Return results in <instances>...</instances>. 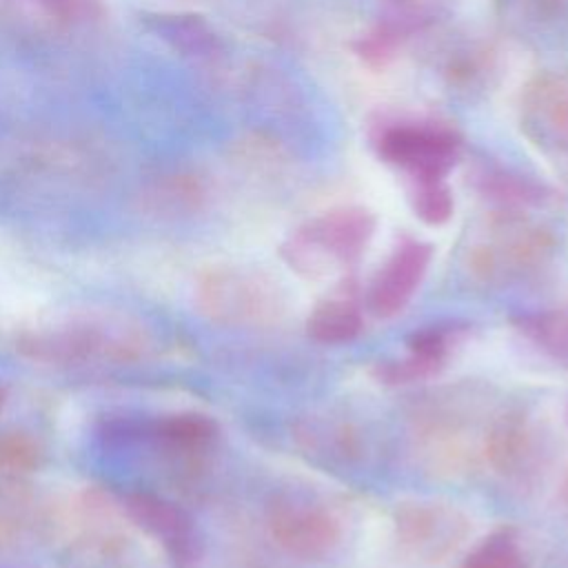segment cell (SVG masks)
<instances>
[{"label":"cell","instance_id":"1","mask_svg":"<svg viewBox=\"0 0 568 568\" xmlns=\"http://www.w3.org/2000/svg\"><path fill=\"white\" fill-rule=\"evenodd\" d=\"M555 251V233L528 211L495 206L466 231L462 264L481 284H510L544 271Z\"/></svg>","mask_w":568,"mask_h":568},{"label":"cell","instance_id":"2","mask_svg":"<svg viewBox=\"0 0 568 568\" xmlns=\"http://www.w3.org/2000/svg\"><path fill=\"white\" fill-rule=\"evenodd\" d=\"M16 348L27 359L42 364H124L144 357L149 335L124 317L75 315L22 331L16 337Z\"/></svg>","mask_w":568,"mask_h":568},{"label":"cell","instance_id":"3","mask_svg":"<svg viewBox=\"0 0 568 568\" xmlns=\"http://www.w3.org/2000/svg\"><path fill=\"white\" fill-rule=\"evenodd\" d=\"M375 155L408 178L410 186L444 182L464 153L462 133L430 115H379L368 129Z\"/></svg>","mask_w":568,"mask_h":568},{"label":"cell","instance_id":"4","mask_svg":"<svg viewBox=\"0 0 568 568\" xmlns=\"http://www.w3.org/2000/svg\"><path fill=\"white\" fill-rule=\"evenodd\" d=\"M377 220L359 204L322 211L302 222L282 244V260L304 277H326L353 268L368 248Z\"/></svg>","mask_w":568,"mask_h":568},{"label":"cell","instance_id":"5","mask_svg":"<svg viewBox=\"0 0 568 568\" xmlns=\"http://www.w3.org/2000/svg\"><path fill=\"white\" fill-rule=\"evenodd\" d=\"M195 304L213 322L224 326H271L286 311V297L266 273L237 266L213 264L195 280Z\"/></svg>","mask_w":568,"mask_h":568},{"label":"cell","instance_id":"6","mask_svg":"<svg viewBox=\"0 0 568 568\" xmlns=\"http://www.w3.org/2000/svg\"><path fill=\"white\" fill-rule=\"evenodd\" d=\"M517 124L532 149L568 158V64L539 69L521 87Z\"/></svg>","mask_w":568,"mask_h":568},{"label":"cell","instance_id":"7","mask_svg":"<svg viewBox=\"0 0 568 568\" xmlns=\"http://www.w3.org/2000/svg\"><path fill=\"white\" fill-rule=\"evenodd\" d=\"M266 528L284 552L300 559H322L342 539V524L335 513L297 493H282L271 501Z\"/></svg>","mask_w":568,"mask_h":568},{"label":"cell","instance_id":"8","mask_svg":"<svg viewBox=\"0 0 568 568\" xmlns=\"http://www.w3.org/2000/svg\"><path fill=\"white\" fill-rule=\"evenodd\" d=\"M122 510L129 521L162 544L173 568L200 566L204 552L202 537L180 504L149 490H135L122 499Z\"/></svg>","mask_w":568,"mask_h":568},{"label":"cell","instance_id":"9","mask_svg":"<svg viewBox=\"0 0 568 568\" xmlns=\"http://www.w3.org/2000/svg\"><path fill=\"white\" fill-rule=\"evenodd\" d=\"M450 0H379L382 13L355 42L353 51L371 67H384L417 33L435 27Z\"/></svg>","mask_w":568,"mask_h":568},{"label":"cell","instance_id":"10","mask_svg":"<svg viewBox=\"0 0 568 568\" xmlns=\"http://www.w3.org/2000/svg\"><path fill=\"white\" fill-rule=\"evenodd\" d=\"M393 521L399 544L424 561H442L468 535L466 515L439 501H404Z\"/></svg>","mask_w":568,"mask_h":568},{"label":"cell","instance_id":"11","mask_svg":"<svg viewBox=\"0 0 568 568\" xmlns=\"http://www.w3.org/2000/svg\"><path fill=\"white\" fill-rule=\"evenodd\" d=\"M430 257V244L404 237L375 273L368 286V308L377 317H393L404 311V306L419 288Z\"/></svg>","mask_w":568,"mask_h":568},{"label":"cell","instance_id":"12","mask_svg":"<svg viewBox=\"0 0 568 568\" xmlns=\"http://www.w3.org/2000/svg\"><path fill=\"white\" fill-rule=\"evenodd\" d=\"M486 462L508 479H526L535 473L539 450L530 419L521 410L497 415L484 430Z\"/></svg>","mask_w":568,"mask_h":568},{"label":"cell","instance_id":"13","mask_svg":"<svg viewBox=\"0 0 568 568\" xmlns=\"http://www.w3.org/2000/svg\"><path fill=\"white\" fill-rule=\"evenodd\" d=\"M435 67L446 87L473 95L493 87L497 75V51L481 38H457L439 49Z\"/></svg>","mask_w":568,"mask_h":568},{"label":"cell","instance_id":"14","mask_svg":"<svg viewBox=\"0 0 568 568\" xmlns=\"http://www.w3.org/2000/svg\"><path fill=\"white\" fill-rule=\"evenodd\" d=\"M142 24L180 55L193 60H217L224 53L220 33L197 13H144Z\"/></svg>","mask_w":568,"mask_h":568},{"label":"cell","instance_id":"15","mask_svg":"<svg viewBox=\"0 0 568 568\" xmlns=\"http://www.w3.org/2000/svg\"><path fill=\"white\" fill-rule=\"evenodd\" d=\"M146 437L164 453L182 459L209 453L217 442L220 428L213 417L195 410L162 415L144 426Z\"/></svg>","mask_w":568,"mask_h":568},{"label":"cell","instance_id":"16","mask_svg":"<svg viewBox=\"0 0 568 568\" xmlns=\"http://www.w3.org/2000/svg\"><path fill=\"white\" fill-rule=\"evenodd\" d=\"M501 24L530 42H552L568 33V0H493Z\"/></svg>","mask_w":568,"mask_h":568},{"label":"cell","instance_id":"17","mask_svg":"<svg viewBox=\"0 0 568 568\" xmlns=\"http://www.w3.org/2000/svg\"><path fill=\"white\" fill-rule=\"evenodd\" d=\"M122 517H126L122 504H113L111 497L100 490H84L73 506L71 524L82 546L100 555H113L126 539L120 528Z\"/></svg>","mask_w":568,"mask_h":568},{"label":"cell","instance_id":"18","mask_svg":"<svg viewBox=\"0 0 568 568\" xmlns=\"http://www.w3.org/2000/svg\"><path fill=\"white\" fill-rule=\"evenodd\" d=\"M47 462L42 442L27 430H0V490L16 493Z\"/></svg>","mask_w":568,"mask_h":568},{"label":"cell","instance_id":"19","mask_svg":"<svg viewBox=\"0 0 568 568\" xmlns=\"http://www.w3.org/2000/svg\"><path fill=\"white\" fill-rule=\"evenodd\" d=\"M477 189L495 206L524 209V211H528L530 206H539L550 195L548 189L535 182L532 178L504 166H488V164L481 166L477 173Z\"/></svg>","mask_w":568,"mask_h":568},{"label":"cell","instance_id":"20","mask_svg":"<svg viewBox=\"0 0 568 568\" xmlns=\"http://www.w3.org/2000/svg\"><path fill=\"white\" fill-rule=\"evenodd\" d=\"M364 328L359 304L353 297H331L320 302L308 320L306 333L320 344H346L353 342Z\"/></svg>","mask_w":568,"mask_h":568},{"label":"cell","instance_id":"21","mask_svg":"<svg viewBox=\"0 0 568 568\" xmlns=\"http://www.w3.org/2000/svg\"><path fill=\"white\" fill-rule=\"evenodd\" d=\"M206 197L204 182L193 173H173L160 178L146 193V206L162 215L195 211Z\"/></svg>","mask_w":568,"mask_h":568},{"label":"cell","instance_id":"22","mask_svg":"<svg viewBox=\"0 0 568 568\" xmlns=\"http://www.w3.org/2000/svg\"><path fill=\"white\" fill-rule=\"evenodd\" d=\"M521 331L552 359L568 368V302L519 320Z\"/></svg>","mask_w":568,"mask_h":568},{"label":"cell","instance_id":"23","mask_svg":"<svg viewBox=\"0 0 568 568\" xmlns=\"http://www.w3.org/2000/svg\"><path fill=\"white\" fill-rule=\"evenodd\" d=\"M459 568H526V561L515 532L499 528L473 546Z\"/></svg>","mask_w":568,"mask_h":568},{"label":"cell","instance_id":"24","mask_svg":"<svg viewBox=\"0 0 568 568\" xmlns=\"http://www.w3.org/2000/svg\"><path fill=\"white\" fill-rule=\"evenodd\" d=\"M464 328L459 324H430L417 328L408 337V353L417 355L439 368L446 366V359L455 344L459 342Z\"/></svg>","mask_w":568,"mask_h":568},{"label":"cell","instance_id":"25","mask_svg":"<svg viewBox=\"0 0 568 568\" xmlns=\"http://www.w3.org/2000/svg\"><path fill=\"white\" fill-rule=\"evenodd\" d=\"M413 213L428 226H442L455 211V197L448 182H426L410 186Z\"/></svg>","mask_w":568,"mask_h":568},{"label":"cell","instance_id":"26","mask_svg":"<svg viewBox=\"0 0 568 568\" xmlns=\"http://www.w3.org/2000/svg\"><path fill=\"white\" fill-rule=\"evenodd\" d=\"M442 368L417 357V355H406L404 359H386L375 364L373 375L382 382V384H410L417 379H428L433 375H437Z\"/></svg>","mask_w":568,"mask_h":568},{"label":"cell","instance_id":"27","mask_svg":"<svg viewBox=\"0 0 568 568\" xmlns=\"http://www.w3.org/2000/svg\"><path fill=\"white\" fill-rule=\"evenodd\" d=\"M44 4L53 16L62 20H91L100 16V2L98 0H38Z\"/></svg>","mask_w":568,"mask_h":568},{"label":"cell","instance_id":"28","mask_svg":"<svg viewBox=\"0 0 568 568\" xmlns=\"http://www.w3.org/2000/svg\"><path fill=\"white\" fill-rule=\"evenodd\" d=\"M4 399H7V395H4V388L0 386V410H2V406H4Z\"/></svg>","mask_w":568,"mask_h":568},{"label":"cell","instance_id":"29","mask_svg":"<svg viewBox=\"0 0 568 568\" xmlns=\"http://www.w3.org/2000/svg\"><path fill=\"white\" fill-rule=\"evenodd\" d=\"M564 497H566V501H568V479H566V486H564Z\"/></svg>","mask_w":568,"mask_h":568}]
</instances>
